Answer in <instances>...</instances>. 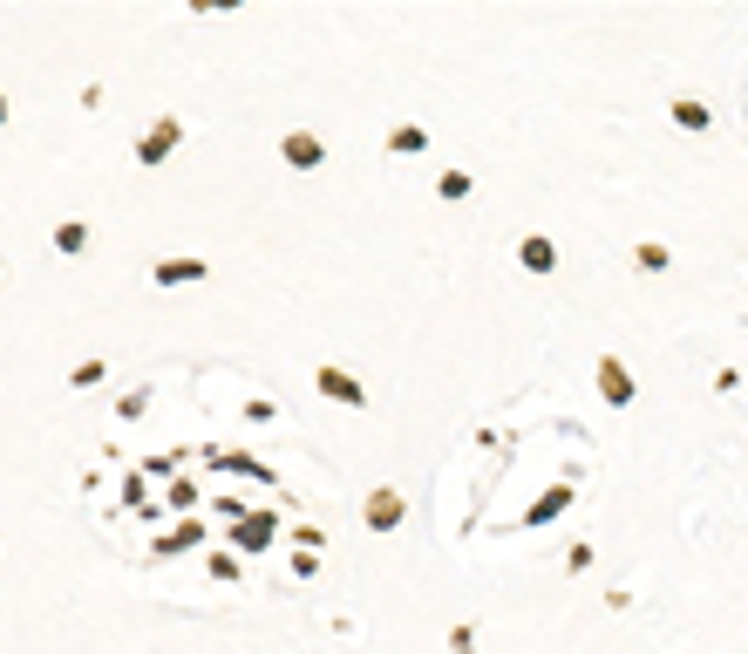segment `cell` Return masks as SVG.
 I'll list each match as a JSON object with an SVG mask.
<instances>
[{"label":"cell","mask_w":748,"mask_h":654,"mask_svg":"<svg viewBox=\"0 0 748 654\" xmlns=\"http://www.w3.org/2000/svg\"><path fill=\"white\" fill-rule=\"evenodd\" d=\"M518 259L531 266V273H551V259H558V252H551V239H524V246H518Z\"/></svg>","instance_id":"6"},{"label":"cell","mask_w":748,"mask_h":654,"mask_svg":"<svg viewBox=\"0 0 748 654\" xmlns=\"http://www.w3.org/2000/svg\"><path fill=\"white\" fill-rule=\"evenodd\" d=\"M599 382H606V403H619V409L633 403V382H626V368H619V361H599Z\"/></svg>","instance_id":"3"},{"label":"cell","mask_w":748,"mask_h":654,"mask_svg":"<svg viewBox=\"0 0 748 654\" xmlns=\"http://www.w3.org/2000/svg\"><path fill=\"white\" fill-rule=\"evenodd\" d=\"M395 518H401V498H395V491H374V498H367V525H374V531H388Z\"/></svg>","instance_id":"4"},{"label":"cell","mask_w":748,"mask_h":654,"mask_svg":"<svg viewBox=\"0 0 748 654\" xmlns=\"http://www.w3.org/2000/svg\"><path fill=\"white\" fill-rule=\"evenodd\" d=\"M157 280H164V286H177V280H198V266H191V259H177V266H157Z\"/></svg>","instance_id":"7"},{"label":"cell","mask_w":748,"mask_h":654,"mask_svg":"<svg viewBox=\"0 0 748 654\" xmlns=\"http://www.w3.org/2000/svg\"><path fill=\"white\" fill-rule=\"evenodd\" d=\"M286 157L300 164V171H313V164L327 157V143H320V137H306V130H293V137H286Z\"/></svg>","instance_id":"2"},{"label":"cell","mask_w":748,"mask_h":654,"mask_svg":"<svg viewBox=\"0 0 748 654\" xmlns=\"http://www.w3.org/2000/svg\"><path fill=\"white\" fill-rule=\"evenodd\" d=\"M0 123H7V95H0Z\"/></svg>","instance_id":"8"},{"label":"cell","mask_w":748,"mask_h":654,"mask_svg":"<svg viewBox=\"0 0 748 654\" xmlns=\"http://www.w3.org/2000/svg\"><path fill=\"white\" fill-rule=\"evenodd\" d=\"M673 123H680V130H707L715 116H707V103H694V95H680V103H673Z\"/></svg>","instance_id":"5"},{"label":"cell","mask_w":748,"mask_h":654,"mask_svg":"<svg viewBox=\"0 0 748 654\" xmlns=\"http://www.w3.org/2000/svg\"><path fill=\"white\" fill-rule=\"evenodd\" d=\"M313 382H320V389L334 395V403H354V409L367 403V389H361V382H354V375H340V368H320V375H313Z\"/></svg>","instance_id":"1"}]
</instances>
